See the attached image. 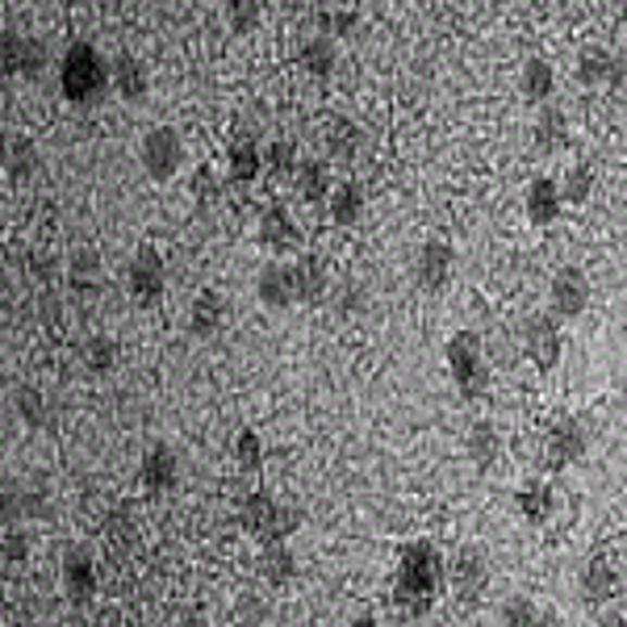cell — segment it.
I'll list each match as a JSON object with an SVG mask.
<instances>
[{"mask_svg": "<svg viewBox=\"0 0 627 627\" xmlns=\"http://www.w3.org/2000/svg\"><path fill=\"white\" fill-rule=\"evenodd\" d=\"M260 569H264V581L285 590L293 577H298V556H293V540H273L264 544V556H260Z\"/></svg>", "mask_w": 627, "mask_h": 627, "instance_id": "cell-30", "label": "cell"}, {"mask_svg": "<svg viewBox=\"0 0 627 627\" xmlns=\"http://www.w3.org/2000/svg\"><path fill=\"white\" fill-rule=\"evenodd\" d=\"M260 243L268 251H293L301 243V226L298 218L285 210V205H268L260 214Z\"/></svg>", "mask_w": 627, "mask_h": 627, "instance_id": "cell-20", "label": "cell"}, {"mask_svg": "<svg viewBox=\"0 0 627 627\" xmlns=\"http://www.w3.org/2000/svg\"><path fill=\"white\" fill-rule=\"evenodd\" d=\"M586 305H590V276L565 264L548 285V310L556 318H577V314H586Z\"/></svg>", "mask_w": 627, "mask_h": 627, "instance_id": "cell-9", "label": "cell"}, {"mask_svg": "<svg viewBox=\"0 0 627 627\" xmlns=\"http://www.w3.org/2000/svg\"><path fill=\"white\" fill-rule=\"evenodd\" d=\"M239 619H243V624H264V619H268V606L255 599V594H243V599H239Z\"/></svg>", "mask_w": 627, "mask_h": 627, "instance_id": "cell-45", "label": "cell"}, {"mask_svg": "<svg viewBox=\"0 0 627 627\" xmlns=\"http://www.w3.org/2000/svg\"><path fill=\"white\" fill-rule=\"evenodd\" d=\"M138 160H142V172L151 180H172L180 167H185V138L176 126H151L142 142H138Z\"/></svg>", "mask_w": 627, "mask_h": 627, "instance_id": "cell-4", "label": "cell"}, {"mask_svg": "<svg viewBox=\"0 0 627 627\" xmlns=\"http://www.w3.org/2000/svg\"><path fill=\"white\" fill-rule=\"evenodd\" d=\"M464 452H468V461L477 464V468H493V464L502 461V431H498V423L493 418L473 423L468 439H464Z\"/></svg>", "mask_w": 627, "mask_h": 627, "instance_id": "cell-25", "label": "cell"}, {"mask_svg": "<svg viewBox=\"0 0 627 627\" xmlns=\"http://www.w3.org/2000/svg\"><path fill=\"white\" fill-rule=\"evenodd\" d=\"M452 273H456V251L439 239H427V243L414 251V264H410V276L423 293H443L452 285Z\"/></svg>", "mask_w": 627, "mask_h": 627, "instance_id": "cell-7", "label": "cell"}, {"mask_svg": "<svg viewBox=\"0 0 627 627\" xmlns=\"http://www.w3.org/2000/svg\"><path fill=\"white\" fill-rule=\"evenodd\" d=\"M101 280H105V260H101V251L97 247H76L72 255H67V289L72 293H97L101 289Z\"/></svg>", "mask_w": 627, "mask_h": 627, "instance_id": "cell-18", "label": "cell"}, {"mask_svg": "<svg viewBox=\"0 0 627 627\" xmlns=\"http://www.w3.org/2000/svg\"><path fill=\"white\" fill-rule=\"evenodd\" d=\"M301 67H305L310 76L327 80L330 72L339 67V47H335V38H330V34H314V38H305V42H301Z\"/></svg>", "mask_w": 627, "mask_h": 627, "instance_id": "cell-33", "label": "cell"}, {"mask_svg": "<svg viewBox=\"0 0 627 627\" xmlns=\"http://www.w3.org/2000/svg\"><path fill=\"white\" fill-rule=\"evenodd\" d=\"M502 624L506 627H531V624H540V611H536V602L531 599L511 594V599L502 602Z\"/></svg>", "mask_w": 627, "mask_h": 627, "instance_id": "cell-42", "label": "cell"}, {"mask_svg": "<svg viewBox=\"0 0 627 627\" xmlns=\"http://www.w3.org/2000/svg\"><path fill=\"white\" fill-rule=\"evenodd\" d=\"M586 452H590V427H586L581 418H573V414H561L544 436L548 464H552V468H569V464H577Z\"/></svg>", "mask_w": 627, "mask_h": 627, "instance_id": "cell-8", "label": "cell"}, {"mask_svg": "<svg viewBox=\"0 0 627 627\" xmlns=\"http://www.w3.org/2000/svg\"><path fill=\"white\" fill-rule=\"evenodd\" d=\"M4 552H9V561H22L29 552V544H22V536L17 531H9V540H4Z\"/></svg>", "mask_w": 627, "mask_h": 627, "instance_id": "cell-47", "label": "cell"}, {"mask_svg": "<svg viewBox=\"0 0 627 627\" xmlns=\"http://www.w3.org/2000/svg\"><path fill=\"white\" fill-rule=\"evenodd\" d=\"M138 477H142V486L151 493L176 490V481H180V461H176V452H172L167 443H151L147 456H142V464H138Z\"/></svg>", "mask_w": 627, "mask_h": 627, "instance_id": "cell-15", "label": "cell"}, {"mask_svg": "<svg viewBox=\"0 0 627 627\" xmlns=\"http://www.w3.org/2000/svg\"><path fill=\"white\" fill-rule=\"evenodd\" d=\"M13 410L22 414V423L26 427H47V398L34 389V385H22V389H13Z\"/></svg>", "mask_w": 627, "mask_h": 627, "instance_id": "cell-39", "label": "cell"}, {"mask_svg": "<svg viewBox=\"0 0 627 627\" xmlns=\"http://www.w3.org/2000/svg\"><path fill=\"white\" fill-rule=\"evenodd\" d=\"M38 314H42V323H47V327L63 323V301H59L55 289H47V293L38 298Z\"/></svg>", "mask_w": 627, "mask_h": 627, "instance_id": "cell-44", "label": "cell"}, {"mask_svg": "<svg viewBox=\"0 0 627 627\" xmlns=\"http://www.w3.org/2000/svg\"><path fill=\"white\" fill-rule=\"evenodd\" d=\"M276 515H280V502H276V493L273 490H251L239 502V518H243V527L255 536V540H273V531H276Z\"/></svg>", "mask_w": 627, "mask_h": 627, "instance_id": "cell-16", "label": "cell"}, {"mask_svg": "<svg viewBox=\"0 0 627 627\" xmlns=\"http://www.w3.org/2000/svg\"><path fill=\"white\" fill-rule=\"evenodd\" d=\"M59 577H63V590L72 602H88L97 594V561H92V548H67L63 552V565H59Z\"/></svg>", "mask_w": 627, "mask_h": 627, "instance_id": "cell-11", "label": "cell"}, {"mask_svg": "<svg viewBox=\"0 0 627 627\" xmlns=\"http://www.w3.org/2000/svg\"><path fill=\"white\" fill-rule=\"evenodd\" d=\"M222 17H226V29L230 34H255L260 29V17H264V9H260V0H222Z\"/></svg>", "mask_w": 627, "mask_h": 627, "instance_id": "cell-35", "label": "cell"}, {"mask_svg": "<svg viewBox=\"0 0 627 627\" xmlns=\"http://www.w3.org/2000/svg\"><path fill=\"white\" fill-rule=\"evenodd\" d=\"M255 301L264 310H289L298 305V276H293V264H264L260 276H255Z\"/></svg>", "mask_w": 627, "mask_h": 627, "instance_id": "cell-10", "label": "cell"}, {"mask_svg": "<svg viewBox=\"0 0 627 627\" xmlns=\"http://www.w3.org/2000/svg\"><path fill=\"white\" fill-rule=\"evenodd\" d=\"M264 456H268V448H264V439H260V431H251V427H243V431L235 436V464H239V473H247V477H255V473L264 468Z\"/></svg>", "mask_w": 627, "mask_h": 627, "instance_id": "cell-36", "label": "cell"}, {"mask_svg": "<svg viewBox=\"0 0 627 627\" xmlns=\"http://www.w3.org/2000/svg\"><path fill=\"white\" fill-rule=\"evenodd\" d=\"M611 67H615V51H606L599 42L581 47L577 51V63H573V76L581 88H606L611 84Z\"/></svg>", "mask_w": 627, "mask_h": 627, "instance_id": "cell-26", "label": "cell"}, {"mask_svg": "<svg viewBox=\"0 0 627 627\" xmlns=\"http://www.w3.org/2000/svg\"><path fill=\"white\" fill-rule=\"evenodd\" d=\"M84 368L92 377H110L113 368H117V343H113L110 335H92L84 343Z\"/></svg>", "mask_w": 627, "mask_h": 627, "instance_id": "cell-37", "label": "cell"}, {"mask_svg": "<svg viewBox=\"0 0 627 627\" xmlns=\"http://www.w3.org/2000/svg\"><path fill=\"white\" fill-rule=\"evenodd\" d=\"M298 164H301L298 142H289V138H273V142L264 147V172H268L273 180H293Z\"/></svg>", "mask_w": 627, "mask_h": 627, "instance_id": "cell-34", "label": "cell"}, {"mask_svg": "<svg viewBox=\"0 0 627 627\" xmlns=\"http://www.w3.org/2000/svg\"><path fill=\"white\" fill-rule=\"evenodd\" d=\"M518 92H523L531 105H548L552 92H556V72H552V63L540 55L527 59L523 72H518Z\"/></svg>", "mask_w": 627, "mask_h": 627, "instance_id": "cell-27", "label": "cell"}, {"mask_svg": "<svg viewBox=\"0 0 627 627\" xmlns=\"http://www.w3.org/2000/svg\"><path fill=\"white\" fill-rule=\"evenodd\" d=\"M448 581H452V590H456L464 602H477L486 594V586H490V565H486V556L473 552V548L456 552V561L448 565Z\"/></svg>", "mask_w": 627, "mask_h": 627, "instance_id": "cell-13", "label": "cell"}, {"mask_svg": "<svg viewBox=\"0 0 627 627\" xmlns=\"http://www.w3.org/2000/svg\"><path fill=\"white\" fill-rule=\"evenodd\" d=\"M515 511L523 523L544 527L548 518L556 515V493L548 490L544 481H523V486L515 490Z\"/></svg>", "mask_w": 627, "mask_h": 627, "instance_id": "cell-23", "label": "cell"}, {"mask_svg": "<svg viewBox=\"0 0 627 627\" xmlns=\"http://www.w3.org/2000/svg\"><path fill=\"white\" fill-rule=\"evenodd\" d=\"M577 590H581V599L590 602V606H606V602L615 599V590H619V573L611 569L602 556H590L581 573H577Z\"/></svg>", "mask_w": 627, "mask_h": 627, "instance_id": "cell-19", "label": "cell"}, {"mask_svg": "<svg viewBox=\"0 0 627 627\" xmlns=\"http://www.w3.org/2000/svg\"><path fill=\"white\" fill-rule=\"evenodd\" d=\"M561 197L565 205H586L594 197V167L590 164H573L565 176H561Z\"/></svg>", "mask_w": 627, "mask_h": 627, "instance_id": "cell-38", "label": "cell"}, {"mask_svg": "<svg viewBox=\"0 0 627 627\" xmlns=\"http://www.w3.org/2000/svg\"><path fill=\"white\" fill-rule=\"evenodd\" d=\"M615 9H619V13H627V0H615Z\"/></svg>", "mask_w": 627, "mask_h": 627, "instance_id": "cell-49", "label": "cell"}, {"mask_svg": "<svg viewBox=\"0 0 627 627\" xmlns=\"http://www.w3.org/2000/svg\"><path fill=\"white\" fill-rule=\"evenodd\" d=\"M301 523H305L301 506H293V502H280V515H276L273 540H293V536L301 531ZM273 540H268V544H273Z\"/></svg>", "mask_w": 627, "mask_h": 627, "instance_id": "cell-43", "label": "cell"}, {"mask_svg": "<svg viewBox=\"0 0 627 627\" xmlns=\"http://www.w3.org/2000/svg\"><path fill=\"white\" fill-rule=\"evenodd\" d=\"M113 59H105L92 42H72L59 59V92L76 110H92L110 97Z\"/></svg>", "mask_w": 627, "mask_h": 627, "instance_id": "cell-1", "label": "cell"}, {"mask_svg": "<svg viewBox=\"0 0 627 627\" xmlns=\"http://www.w3.org/2000/svg\"><path fill=\"white\" fill-rule=\"evenodd\" d=\"M561 205H565V197H561V185L552 176H536L527 185V192H523L527 222H536V226H552V222L561 218Z\"/></svg>", "mask_w": 627, "mask_h": 627, "instance_id": "cell-17", "label": "cell"}, {"mask_svg": "<svg viewBox=\"0 0 627 627\" xmlns=\"http://www.w3.org/2000/svg\"><path fill=\"white\" fill-rule=\"evenodd\" d=\"M260 172H264V147H260L255 135L239 130V135L226 142V176H230L235 185H251Z\"/></svg>", "mask_w": 627, "mask_h": 627, "instance_id": "cell-14", "label": "cell"}, {"mask_svg": "<svg viewBox=\"0 0 627 627\" xmlns=\"http://www.w3.org/2000/svg\"><path fill=\"white\" fill-rule=\"evenodd\" d=\"M293 189H298L301 201H310V205H323L330 201V167L323 160H301L298 172H293Z\"/></svg>", "mask_w": 627, "mask_h": 627, "instance_id": "cell-31", "label": "cell"}, {"mask_svg": "<svg viewBox=\"0 0 627 627\" xmlns=\"http://www.w3.org/2000/svg\"><path fill=\"white\" fill-rule=\"evenodd\" d=\"M189 192H192V201H197V205H205V210H210V205H214V201H218V197H222V176H218V167H197V172H192Z\"/></svg>", "mask_w": 627, "mask_h": 627, "instance_id": "cell-41", "label": "cell"}, {"mask_svg": "<svg viewBox=\"0 0 627 627\" xmlns=\"http://www.w3.org/2000/svg\"><path fill=\"white\" fill-rule=\"evenodd\" d=\"M531 135H536V147H540L544 155H556V151L569 142V117H565V110H561V105H540Z\"/></svg>", "mask_w": 627, "mask_h": 627, "instance_id": "cell-29", "label": "cell"}, {"mask_svg": "<svg viewBox=\"0 0 627 627\" xmlns=\"http://www.w3.org/2000/svg\"><path fill=\"white\" fill-rule=\"evenodd\" d=\"M518 343H523V352L531 355V364L540 373H552L561 364V355H565V335H561V323H556L552 310L548 314H531L518 327Z\"/></svg>", "mask_w": 627, "mask_h": 627, "instance_id": "cell-5", "label": "cell"}, {"mask_svg": "<svg viewBox=\"0 0 627 627\" xmlns=\"http://www.w3.org/2000/svg\"><path fill=\"white\" fill-rule=\"evenodd\" d=\"M327 214L335 226H355L360 214H364V185H360V180H339V185L330 189Z\"/></svg>", "mask_w": 627, "mask_h": 627, "instance_id": "cell-32", "label": "cell"}, {"mask_svg": "<svg viewBox=\"0 0 627 627\" xmlns=\"http://www.w3.org/2000/svg\"><path fill=\"white\" fill-rule=\"evenodd\" d=\"M293 276H298V301L301 305H323L330 293V276L327 264L318 255H301L293 260Z\"/></svg>", "mask_w": 627, "mask_h": 627, "instance_id": "cell-24", "label": "cell"}, {"mask_svg": "<svg viewBox=\"0 0 627 627\" xmlns=\"http://www.w3.org/2000/svg\"><path fill=\"white\" fill-rule=\"evenodd\" d=\"M38 167H42L38 142L26 135L9 138V147H4V176H9V185H29L38 176Z\"/></svg>", "mask_w": 627, "mask_h": 627, "instance_id": "cell-22", "label": "cell"}, {"mask_svg": "<svg viewBox=\"0 0 627 627\" xmlns=\"http://www.w3.org/2000/svg\"><path fill=\"white\" fill-rule=\"evenodd\" d=\"M113 92L122 101H142L151 92V72L142 67V59L135 55H117L113 59Z\"/></svg>", "mask_w": 627, "mask_h": 627, "instance_id": "cell-28", "label": "cell"}, {"mask_svg": "<svg viewBox=\"0 0 627 627\" xmlns=\"http://www.w3.org/2000/svg\"><path fill=\"white\" fill-rule=\"evenodd\" d=\"M42 67H47V47H42V38H34V34H4V72L9 76H26V80H38L42 76Z\"/></svg>", "mask_w": 627, "mask_h": 627, "instance_id": "cell-12", "label": "cell"}, {"mask_svg": "<svg viewBox=\"0 0 627 627\" xmlns=\"http://www.w3.org/2000/svg\"><path fill=\"white\" fill-rule=\"evenodd\" d=\"M327 151L335 160H355V151H360V126L335 117V122H330V135H327Z\"/></svg>", "mask_w": 627, "mask_h": 627, "instance_id": "cell-40", "label": "cell"}, {"mask_svg": "<svg viewBox=\"0 0 627 627\" xmlns=\"http://www.w3.org/2000/svg\"><path fill=\"white\" fill-rule=\"evenodd\" d=\"M126 293L135 301L138 310H155L167 293V273H164V260L155 247H142L135 251L130 268H126Z\"/></svg>", "mask_w": 627, "mask_h": 627, "instance_id": "cell-6", "label": "cell"}, {"mask_svg": "<svg viewBox=\"0 0 627 627\" xmlns=\"http://www.w3.org/2000/svg\"><path fill=\"white\" fill-rule=\"evenodd\" d=\"M627 84V55H615V67H611V84L606 88H624Z\"/></svg>", "mask_w": 627, "mask_h": 627, "instance_id": "cell-48", "label": "cell"}, {"mask_svg": "<svg viewBox=\"0 0 627 627\" xmlns=\"http://www.w3.org/2000/svg\"><path fill=\"white\" fill-rule=\"evenodd\" d=\"M443 577H448V565H443L439 548L418 540V544L402 548V556H398L393 594H398V602L406 606L410 615H427L439 594V586H443Z\"/></svg>", "mask_w": 627, "mask_h": 627, "instance_id": "cell-2", "label": "cell"}, {"mask_svg": "<svg viewBox=\"0 0 627 627\" xmlns=\"http://www.w3.org/2000/svg\"><path fill=\"white\" fill-rule=\"evenodd\" d=\"M339 310H343V314H352V310H364V289H355V280H348V285L339 289Z\"/></svg>", "mask_w": 627, "mask_h": 627, "instance_id": "cell-46", "label": "cell"}, {"mask_svg": "<svg viewBox=\"0 0 627 627\" xmlns=\"http://www.w3.org/2000/svg\"><path fill=\"white\" fill-rule=\"evenodd\" d=\"M226 327V301L218 289H201L189 305V330L197 339H214Z\"/></svg>", "mask_w": 627, "mask_h": 627, "instance_id": "cell-21", "label": "cell"}, {"mask_svg": "<svg viewBox=\"0 0 627 627\" xmlns=\"http://www.w3.org/2000/svg\"><path fill=\"white\" fill-rule=\"evenodd\" d=\"M443 360H448V373H452V385L464 402H481L493 385V368L490 355H486V339L477 330H456L443 348Z\"/></svg>", "mask_w": 627, "mask_h": 627, "instance_id": "cell-3", "label": "cell"}]
</instances>
